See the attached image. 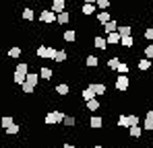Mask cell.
<instances>
[{"instance_id":"6da1fadb","label":"cell","mask_w":153,"mask_h":148,"mask_svg":"<svg viewBox=\"0 0 153 148\" xmlns=\"http://www.w3.org/2000/svg\"><path fill=\"white\" fill-rule=\"evenodd\" d=\"M64 113L62 111H58V109H54V111H50L48 115H46V119H44V123L46 125H56V123H62L64 122Z\"/></svg>"},{"instance_id":"e575fe53","label":"cell","mask_w":153,"mask_h":148,"mask_svg":"<svg viewBox=\"0 0 153 148\" xmlns=\"http://www.w3.org/2000/svg\"><path fill=\"white\" fill-rule=\"evenodd\" d=\"M126 119H128V127H132V125H139V115H126Z\"/></svg>"},{"instance_id":"836d02e7","label":"cell","mask_w":153,"mask_h":148,"mask_svg":"<svg viewBox=\"0 0 153 148\" xmlns=\"http://www.w3.org/2000/svg\"><path fill=\"white\" fill-rule=\"evenodd\" d=\"M120 45H124V48H132V45H134V39H132V35H128V37H122Z\"/></svg>"},{"instance_id":"7dc6e473","label":"cell","mask_w":153,"mask_h":148,"mask_svg":"<svg viewBox=\"0 0 153 148\" xmlns=\"http://www.w3.org/2000/svg\"><path fill=\"white\" fill-rule=\"evenodd\" d=\"M151 45H153V41H151Z\"/></svg>"},{"instance_id":"603a6c76","label":"cell","mask_w":153,"mask_h":148,"mask_svg":"<svg viewBox=\"0 0 153 148\" xmlns=\"http://www.w3.org/2000/svg\"><path fill=\"white\" fill-rule=\"evenodd\" d=\"M118 33H120V37H128V35L132 33V27H130V25H120V27H118Z\"/></svg>"},{"instance_id":"f35d334b","label":"cell","mask_w":153,"mask_h":148,"mask_svg":"<svg viewBox=\"0 0 153 148\" xmlns=\"http://www.w3.org/2000/svg\"><path fill=\"white\" fill-rule=\"evenodd\" d=\"M116 72H120V74H128V64L120 62V66H118V70H116Z\"/></svg>"},{"instance_id":"484cf974","label":"cell","mask_w":153,"mask_h":148,"mask_svg":"<svg viewBox=\"0 0 153 148\" xmlns=\"http://www.w3.org/2000/svg\"><path fill=\"white\" fill-rule=\"evenodd\" d=\"M93 45H95L97 49H105L108 48V41H105L103 37H93Z\"/></svg>"},{"instance_id":"7402d4cb","label":"cell","mask_w":153,"mask_h":148,"mask_svg":"<svg viewBox=\"0 0 153 148\" xmlns=\"http://www.w3.org/2000/svg\"><path fill=\"white\" fill-rule=\"evenodd\" d=\"M21 17H23L25 21H33V19H35V12H33V8H29V6H27V8H23Z\"/></svg>"},{"instance_id":"8fae6325","label":"cell","mask_w":153,"mask_h":148,"mask_svg":"<svg viewBox=\"0 0 153 148\" xmlns=\"http://www.w3.org/2000/svg\"><path fill=\"white\" fill-rule=\"evenodd\" d=\"M89 125L93 127V130H100L103 125V119L100 117V115H91V119H89Z\"/></svg>"},{"instance_id":"4316f807","label":"cell","mask_w":153,"mask_h":148,"mask_svg":"<svg viewBox=\"0 0 153 148\" xmlns=\"http://www.w3.org/2000/svg\"><path fill=\"white\" fill-rule=\"evenodd\" d=\"M81 97L85 99V103H87V101H91V99H95V93H93V91H91V89L87 86V89H83V93H81Z\"/></svg>"},{"instance_id":"30bf717a","label":"cell","mask_w":153,"mask_h":148,"mask_svg":"<svg viewBox=\"0 0 153 148\" xmlns=\"http://www.w3.org/2000/svg\"><path fill=\"white\" fill-rule=\"evenodd\" d=\"M100 107H102V105H100V101H97V97H95V99H91V101H87V103H85V109H89L91 113H93V111H97Z\"/></svg>"},{"instance_id":"3957f363","label":"cell","mask_w":153,"mask_h":148,"mask_svg":"<svg viewBox=\"0 0 153 148\" xmlns=\"http://www.w3.org/2000/svg\"><path fill=\"white\" fill-rule=\"evenodd\" d=\"M56 19H58V15H56L54 10H42V12H39V21L46 23V25L56 23Z\"/></svg>"},{"instance_id":"d6986e66","label":"cell","mask_w":153,"mask_h":148,"mask_svg":"<svg viewBox=\"0 0 153 148\" xmlns=\"http://www.w3.org/2000/svg\"><path fill=\"white\" fill-rule=\"evenodd\" d=\"M68 21H71V12H68V10L60 12V15H58V19H56V23H60V25H66Z\"/></svg>"},{"instance_id":"7c38bea8","label":"cell","mask_w":153,"mask_h":148,"mask_svg":"<svg viewBox=\"0 0 153 148\" xmlns=\"http://www.w3.org/2000/svg\"><path fill=\"white\" fill-rule=\"evenodd\" d=\"M103 31H105L108 35H110V33H116V31H118V23H116V21L112 19L110 23H105V25H103Z\"/></svg>"},{"instance_id":"e0dca14e","label":"cell","mask_w":153,"mask_h":148,"mask_svg":"<svg viewBox=\"0 0 153 148\" xmlns=\"http://www.w3.org/2000/svg\"><path fill=\"white\" fill-rule=\"evenodd\" d=\"M15 72L27 76V74H29V66H27V62H19V64H17V68H15Z\"/></svg>"},{"instance_id":"d6a6232c","label":"cell","mask_w":153,"mask_h":148,"mask_svg":"<svg viewBox=\"0 0 153 148\" xmlns=\"http://www.w3.org/2000/svg\"><path fill=\"white\" fill-rule=\"evenodd\" d=\"M75 123H76V117H73V115H66V117H64V122H62V125H64V127H73Z\"/></svg>"},{"instance_id":"9a60e30c","label":"cell","mask_w":153,"mask_h":148,"mask_svg":"<svg viewBox=\"0 0 153 148\" xmlns=\"http://www.w3.org/2000/svg\"><path fill=\"white\" fill-rule=\"evenodd\" d=\"M105 41H108V43H110V45H116V43H120V41H122V37H120V33H118V31H116V33H110V35H108V39H105Z\"/></svg>"},{"instance_id":"5b68a950","label":"cell","mask_w":153,"mask_h":148,"mask_svg":"<svg viewBox=\"0 0 153 148\" xmlns=\"http://www.w3.org/2000/svg\"><path fill=\"white\" fill-rule=\"evenodd\" d=\"M89 89L95 93V97H102V95L108 93V86H105L103 82H91V84H89Z\"/></svg>"},{"instance_id":"ffe728a7","label":"cell","mask_w":153,"mask_h":148,"mask_svg":"<svg viewBox=\"0 0 153 148\" xmlns=\"http://www.w3.org/2000/svg\"><path fill=\"white\" fill-rule=\"evenodd\" d=\"M39 78L50 80V78H52V68H48V66H42V68H39Z\"/></svg>"},{"instance_id":"52a82bcc","label":"cell","mask_w":153,"mask_h":148,"mask_svg":"<svg viewBox=\"0 0 153 148\" xmlns=\"http://www.w3.org/2000/svg\"><path fill=\"white\" fill-rule=\"evenodd\" d=\"M37 82H39V74H35V72H29V74H27V78H25V84H27V86L35 89V86H37Z\"/></svg>"},{"instance_id":"cb8c5ba5","label":"cell","mask_w":153,"mask_h":148,"mask_svg":"<svg viewBox=\"0 0 153 148\" xmlns=\"http://www.w3.org/2000/svg\"><path fill=\"white\" fill-rule=\"evenodd\" d=\"M13 123H15V119H13L10 115H2V117H0V125H2L4 130H6V127H10Z\"/></svg>"},{"instance_id":"4fadbf2b","label":"cell","mask_w":153,"mask_h":148,"mask_svg":"<svg viewBox=\"0 0 153 148\" xmlns=\"http://www.w3.org/2000/svg\"><path fill=\"white\" fill-rule=\"evenodd\" d=\"M21 53H23V49L19 48V45H13V48H8V58H13V60L21 58Z\"/></svg>"},{"instance_id":"ac0fdd59","label":"cell","mask_w":153,"mask_h":148,"mask_svg":"<svg viewBox=\"0 0 153 148\" xmlns=\"http://www.w3.org/2000/svg\"><path fill=\"white\" fill-rule=\"evenodd\" d=\"M128 134H130V138H141V134H143V130H141V125H132V127H128Z\"/></svg>"},{"instance_id":"8d00e7d4","label":"cell","mask_w":153,"mask_h":148,"mask_svg":"<svg viewBox=\"0 0 153 148\" xmlns=\"http://www.w3.org/2000/svg\"><path fill=\"white\" fill-rule=\"evenodd\" d=\"M143 53H145V58H147V60H153V45H151V43L143 49Z\"/></svg>"},{"instance_id":"74e56055","label":"cell","mask_w":153,"mask_h":148,"mask_svg":"<svg viewBox=\"0 0 153 148\" xmlns=\"http://www.w3.org/2000/svg\"><path fill=\"white\" fill-rule=\"evenodd\" d=\"M143 37H145L147 41H153V27H147V29H145V33H143Z\"/></svg>"},{"instance_id":"f6af8a7d","label":"cell","mask_w":153,"mask_h":148,"mask_svg":"<svg viewBox=\"0 0 153 148\" xmlns=\"http://www.w3.org/2000/svg\"><path fill=\"white\" fill-rule=\"evenodd\" d=\"M0 58H2V51H0Z\"/></svg>"},{"instance_id":"f1b7e54d","label":"cell","mask_w":153,"mask_h":148,"mask_svg":"<svg viewBox=\"0 0 153 148\" xmlns=\"http://www.w3.org/2000/svg\"><path fill=\"white\" fill-rule=\"evenodd\" d=\"M85 64H87L89 68H97V64H100V58H95V56H89V58L85 60Z\"/></svg>"},{"instance_id":"1f68e13d","label":"cell","mask_w":153,"mask_h":148,"mask_svg":"<svg viewBox=\"0 0 153 148\" xmlns=\"http://www.w3.org/2000/svg\"><path fill=\"white\" fill-rule=\"evenodd\" d=\"M25 78L27 76H23V74H13V82H15V84H21V86H23V84H25Z\"/></svg>"},{"instance_id":"ab89813d","label":"cell","mask_w":153,"mask_h":148,"mask_svg":"<svg viewBox=\"0 0 153 148\" xmlns=\"http://www.w3.org/2000/svg\"><path fill=\"white\" fill-rule=\"evenodd\" d=\"M118 125H120V127H128V119H126V115H120V117H118Z\"/></svg>"},{"instance_id":"2e32d148","label":"cell","mask_w":153,"mask_h":148,"mask_svg":"<svg viewBox=\"0 0 153 148\" xmlns=\"http://www.w3.org/2000/svg\"><path fill=\"white\" fill-rule=\"evenodd\" d=\"M68 91H71V89H68V84H66V82L56 84V93H58L60 97H66V95H68Z\"/></svg>"},{"instance_id":"44dd1931","label":"cell","mask_w":153,"mask_h":148,"mask_svg":"<svg viewBox=\"0 0 153 148\" xmlns=\"http://www.w3.org/2000/svg\"><path fill=\"white\" fill-rule=\"evenodd\" d=\"M64 41H68V43H73V41H76V31H73V29H68V31H64Z\"/></svg>"},{"instance_id":"277c9868","label":"cell","mask_w":153,"mask_h":148,"mask_svg":"<svg viewBox=\"0 0 153 148\" xmlns=\"http://www.w3.org/2000/svg\"><path fill=\"white\" fill-rule=\"evenodd\" d=\"M128 86H130V80H128L126 74H120V76H116V89H118L120 93H126Z\"/></svg>"},{"instance_id":"8992f818","label":"cell","mask_w":153,"mask_h":148,"mask_svg":"<svg viewBox=\"0 0 153 148\" xmlns=\"http://www.w3.org/2000/svg\"><path fill=\"white\" fill-rule=\"evenodd\" d=\"M56 15H60V12H64L66 10V0H52V8Z\"/></svg>"},{"instance_id":"7a4b0ae2","label":"cell","mask_w":153,"mask_h":148,"mask_svg":"<svg viewBox=\"0 0 153 148\" xmlns=\"http://www.w3.org/2000/svg\"><path fill=\"white\" fill-rule=\"evenodd\" d=\"M35 53H37V58H44V60H56L58 49H56V48H50V45H48V48H46V45H39Z\"/></svg>"},{"instance_id":"ee69618b","label":"cell","mask_w":153,"mask_h":148,"mask_svg":"<svg viewBox=\"0 0 153 148\" xmlns=\"http://www.w3.org/2000/svg\"><path fill=\"white\" fill-rule=\"evenodd\" d=\"M93 148H103V146H102V144H95V146H93Z\"/></svg>"},{"instance_id":"b9f144b4","label":"cell","mask_w":153,"mask_h":148,"mask_svg":"<svg viewBox=\"0 0 153 148\" xmlns=\"http://www.w3.org/2000/svg\"><path fill=\"white\" fill-rule=\"evenodd\" d=\"M62 148H75V144H71V142H66V144H62Z\"/></svg>"},{"instance_id":"83f0119b","label":"cell","mask_w":153,"mask_h":148,"mask_svg":"<svg viewBox=\"0 0 153 148\" xmlns=\"http://www.w3.org/2000/svg\"><path fill=\"white\" fill-rule=\"evenodd\" d=\"M66 58H68V53H66L64 49H58V53H56V60H54V62L62 64V62H66Z\"/></svg>"},{"instance_id":"d590c367","label":"cell","mask_w":153,"mask_h":148,"mask_svg":"<svg viewBox=\"0 0 153 148\" xmlns=\"http://www.w3.org/2000/svg\"><path fill=\"white\" fill-rule=\"evenodd\" d=\"M95 6H97L100 10H105V8H110V0H97Z\"/></svg>"},{"instance_id":"f546056e","label":"cell","mask_w":153,"mask_h":148,"mask_svg":"<svg viewBox=\"0 0 153 148\" xmlns=\"http://www.w3.org/2000/svg\"><path fill=\"white\" fill-rule=\"evenodd\" d=\"M4 132H6L8 136H17V134L21 132V125H17V123H13V125H10V127H6Z\"/></svg>"},{"instance_id":"4dcf8cb0","label":"cell","mask_w":153,"mask_h":148,"mask_svg":"<svg viewBox=\"0 0 153 148\" xmlns=\"http://www.w3.org/2000/svg\"><path fill=\"white\" fill-rule=\"evenodd\" d=\"M118 66H120V60L118 58H110L108 60V68L110 70H118Z\"/></svg>"},{"instance_id":"60d3db41","label":"cell","mask_w":153,"mask_h":148,"mask_svg":"<svg viewBox=\"0 0 153 148\" xmlns=\"http://www.w3.org/2000/svg\"><path fill=\"white\" fill-rule=\"evenodd\" d=\"M21 89H23V93H27V95H31V93L35 91V89H31V86H27V84H23Z\"/></svg>"},{"instance_id":"d4e9b609","label":"cell","mask_w":153,"mask_h":148,"mask_svg":"<svg viewBox=\"0 0 153 148\" xmlns=\"http://www.w3.org/2000/svg\"><path fill=\"white\" fill-rule=\"evenodd\" d=\"M151 66H153L151 60H147V58H145V60H139V70H141V72H143V70H151Z\"/></svg>"},{"instance_id":"bcb514c9","label":"cell","mask_w":153,"mask_h":148,"mask_svg":"<svg viewBox=\"0 0 153 148\" xmlns=\"http://www.w3.org/2000/svg\"><path fill=\"white\" fill-rule=\"evenodd\" d=\"M10 148H17V146H10Z\"/></svg>"},{"instance_id":"7bdbcfd3","label":"cell","mask_w":153,"mask_h":148,"mask_svg":"<svg viewBox=\"0 0 153 148\" xmlns=\"http://www.w3.org/2000/svg\"><path fill=\"white\" fill-rule=\"evenodd\" d=\"M97 0H85V4H95Z\"/></svg>"},{"instance_id":"ba28073f","label":"cell","mask_w":153,"mask_h":148,"mask_svg":"<svg viewBox=\"0 0 153 148\" xmlns=\"http://www.w3.org/2000/svg\"><path fill=\"white\" fill-rule=\"evenodd\" d=\"M147 132H153V109L147 111V115H145V125H143Z\"/></svg>"},{"instance_id":"5bb4252c","label":"cell","mask_w":153,"mask_h":148,"mask_svg":"<svg viewBox=\"0 0 153 148\" xmlns=\"http://www.w3.org/2000/svg\"><path fill=\"white\" fill-rule=\"evenodd\" d=\"M95 10H97V6H95V4H83V8H81V12H83L85 17H91Z\"/></svg>"},{"instance_id":"9c48e42d","label":"cell","mask_w":153,"mask_h":148,"mask_svg":"<svg viewBox=\"0 0 153 148\" xmlns=\"http://www.w3.org/2000/svg\"><path fill=\"white\" fill-rule=\"evenodd\" d=\"M112 19H110V10H100L97 12V23L100 25H105V23H110Z\"/></svg>"}]
</instances>
